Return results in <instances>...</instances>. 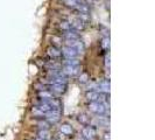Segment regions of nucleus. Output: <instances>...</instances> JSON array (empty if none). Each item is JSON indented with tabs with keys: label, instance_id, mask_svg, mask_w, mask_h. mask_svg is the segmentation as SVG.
<instances>
[{
	"label": "nucleus",
	"instance_id": "1",
	"mask_svg": "<svg viewBox=\"0 0 155 140\" xmlns=\"http://www.w3.org/2000/svg\"><path fill=\"white\" fill-rule=\"evenodd\" d=\"M87 109L90 112H92L97 116H104L106 113V106L104 104H101L99 102H90V104L87 105Z\"/></svg>",
	"mask_w": 155,
	"mask_h": 140
},
{
	"label": "nucleus",
	"instance_id": "2",
	"mask_svg": "<svg viewBox=\"0 0 155 140\" xmlns=\"http://www.w3.org/2000/svg\"><path fill=\"white\" fill-rule=\"evenodd\" d=\"M61 116H62L61 111H57V110H51V111H49L48 113H46L45 119H46L49 124H56V123H58V122H60Z\"/></svg>",
	"mask_w": 155,
	"mask_h": 140
},
{
	"label": "nucleus",
	"instance_id": "3",
	"mask_svg": "<svg viewBox=\"0 0 155 140\" xmlns=\"http://www.w3.org/2000/svg\"><path fill=\"white\" fill-rule=\"evenodd\" d=\"M68 22H69L70 27H71V29L72 31H82V29H84V27H85V23L83 20H81L79 18H70L69 20H68Z\"/></svg>",
	"mask_w": 155,
	"mask_h": 140
},
{
	"label": "nucleus",
	"instance_id": "4",
	"mask_svg": "<svg viewBox=\"0 0 155 140\" xmlns=\"http://www.w3.org/2000/svg\"><path fill=\"white\" fill-rule=\"evenodd\" d=\"M82 137L86 138L87 140H92L97 137V130L94 126H84L83 130H82Z\"/></svg>",
	"mask_w": 155,
	"mask_h": 140
},
{
	"label": "nucleus",
	"instance_id": "5",
	"mask_svg": "<svg viewBox=\"0 0 155 140\" xmlns=\"http://www.w3.org/2000/svg\"><path fill=\"white\" fill-rule=\"evenodd\" d=\"M61 55L65 57V60H70V58H76L78 56V52L76 49L71 48V47L64 46L61 49Z\"/></svg>",
	"mask_w": 155,
	"mask_h": 140
},
{
	"label": "nucleus",
	"instance_id": "6",
	"mask_svg": "<svg viewBox=\"0 0 155 140\" xmlns=\"http://www.w3.org/2000/svg\"><path fill=\"white\" fill-rule=\"evenodd\" d=\"M48 90L53 95H63L67 92V84H50Z\"/></svg>",
	"mask_w": 155,
	"mask_h": 140
},
{
	"label": "nucleus",
	"instance_id": "7",
	"mask_svg": "<svg viewBox=\"0 0 155 140\" xmlns=\"http://www.w3.org/2000/svg\"><path fill=\"white\" fill-rule=\"evenodd\" d=\"M60 132L62 133L63 135H65V137H74V134H75V130H74V127L71 126L70 124L68 123H64L60 126Z\"/></svg>",
	"mask_w": 155,
	"mask_h": 140
},
{
	"label": "nucleus",
	"instance_id": "8",
	"mask_svg": "<svg viewBox=\"0 0 155 140\" xmlns=\"http://www.w3.org/2000/svg\"><path fill=\"white\" fill-rule=\"evenodd\" d=\"M97 91L101 93H110V81L109 79H104L97 83Z\"/></svg>",
	"mask_w": 155,
	"mask_h": 140
},
{
	"label": "nucleus",
	"instance_id": "9",
	"mask_svg": "<svg viewBox=\"0 0 155 140\" xmlns=\"http://www.w3.org/2000/svg\"><path fill=\"white\" fill-rule=\"evenodd\" d=\"M62 72L68 77V76H76L79 74V65L78 67H71V65H64Z\"/></svg>",
	"mask_w": 155,
	"mask_h": 140
},
{
	"label": "nucleus",
	"instance_id": "10",
	"mask_svg": "<svg viewBox=\"0 0 155 140\" xmlns=\"http://www.w3.org/2000/svg\"><path fill=\"white\" fill-rule=\"evenodd\" d=\"M63 38L65 39V41H71V40H81L79 38V34H78L76 31H67L63 33Z\"/></svg>",
	"mask_w": 155,
	"mask_h": 140
},
{
	"label": "nucleus",
	"instance_id": "11",
	"mask_svg": "<svg viewBox=\"0 0 155 140\" xmlns=\"http://www.w3.org/2000/svg\"><path fill=\"white\" fill-rule=\"evenodd\" d=\"M38 96H39V98L41 99V102H46V101H49V99H51V98H54L55 96L53 93L50 92L48 89H45V90H41L38 92Z\"/></svg>",
	"mask_w": 155,
	"mask_h": 140
},
{
	"label": "nucleus",
	"instance_id": "12",
	"mask_svg": "<svg viewBox=\"0 0 155 140\" xmlns=\"http://www.w3.org/2000/svg\"><path fill=\"white\" fill-rule=\"evenodd\" d=\"M48 55L51 57V58H56V57H60L61 56V50L57 48V47H49L48 50H47Z\"/></svg>",
	"mask_w": 155,
	"mask_h": 140
},
{
	"label": "nucleus",
	"instance_id": "13",
	"mask_svg": "<svg viewBox=\"0 0 155 140\" xmlns=\"http://www.w3.org/2000/svg\"><path fill=\"white\" fill-rule=\"evenodd\" d=\"M99 98V92L98 91H94V90H89L86 92V99L90 102H98Z\"/></svg>",
	"mask_w": 155,
	"mask_h": 140
},
{
	"label": "nucleus",
	"instance_id": "14",
	"mask_svg": "<svg viewBox=\"0 0 155 140\" xmlns=\"http://www.w3.org/2000/svg\"><path fill=\"white\" fill-rule=\"evenodd\" d=\"M38 138L41 140H51V133L48 130H40L38 132Z\"/></svg>",
	"mask_w": 155,
	"mask_h": 140
},
{
	"label": "nucleus",
	"instance_id": "15",
	"mask_svg": "<svg viewBox=\"0 0 155 140\" xmlns=\"http://www.w3.org/2000/svg\"><path fill=\"white\" fill-rule=\"evenodd\" d=\"M78 122L82 125H84V126H89L90 123H91V118L87 116V115H85V113H81L78 116Z\"/></svg>",
	"mask_w": 155,
	"mask_h": 140
},
{
	"label": "nucleus",
	"instance_id": "16",
	"mask_svg": "<svg viewBox=\"0 0 155 140\" xmlns=\"http://www.w3.org/2000/svg\"><path fill=\"white\" fill-rule=\"evenodd\" d=\"M64 65L78 67V65H79V61H78L77 58H70V60H65V61H64Z\"/></svg>",
	"mask_w": 155,
	"mask_h": 140
},
{
	"label": "nucleus",
	"instance_id": "17",
	"mask_svg": "<svg viewBox=\"0 0 155 140\" xmlns=\"http://www.w3.org/2000/svg\"><path fill=\"white\" fill-rule=\"evenodd\" d=\"M31 113H33V116L36 117V118H45V116H46V115H45L43 112H41V111H40L36 106H34V108H33V110H31Z\"/></svg>",
	"mask_w": 155,
	"mask_h": 140
},
{
	"label": "nucleus",
	"instance_id": "18",
	"mask_svg": "<svg viewBox=\"0 0 155 140\" xmlns=\"http://www.w3.org/2000/svg\"><path fill=\"white\" fill-rule=\"evenodd\" d=\"M78 81H79V83H87L89 81H90V77H89V75L86 74V72H82L81 75H79V77H78Z\"/></svg>",
	"mask_w": 155,
	"mask_h": 140
},
{
	"label": "nucleus",
	"instance_id": "19",
	"mask_svg": "<svg viewBox=\"0 0 155 140\" xmlns=\"http://www.w3.org/2000/svg\"><path fill=\"white\" fill-rule=\"evenodd\" d=\"M101 48L103 49H109L110 48V38L109 36H105L104 39L101 40Z\"/></svg>",
	"mask_w": 155,
	"mask_h": 140
},
{
	"label": "nucleus",
	"instance_id": "20",
	"mask_svg": "<svg viewBox=\"0 0 155 140\" xmlns=\"http://www.w3.org/2000/svg\"><path fill=\"white\" fill-rule=\"evenodd\" d=\"M60 28H61L63 32H67L71 29V27H70V25L68 21H62V22L60 23Z\"/></svg>",
	"mask_w": 155,
	"mask_h": 140
},
{
	"label": "nucleus",
	"instance_id": "21",
	"mask_svg": "<svg viewBox=\"0 0 155 140\" xmlns=\"http://www.w3.org/2000/svg\"><path fill=\"white\" fill-rule=\"evenodd\" d=\"M101 139L103 140H111V133L110 131H105L101 135Z\"/></svg>",
	"mask_w": 155,
	"mask_h": 140
},
{
	"label": "nucleus",
	"instance_id": "22",
	"mask_svg": "<svg viewBox=\"0 0 155 140\" xmlns=\"http://www.w3.org/2000/svg\"><path fill=\"white\" fill-rule=\"evenodd\" d=\"M51 41L54 42L56 46H58V45L61 43V39H60V38H57V36H53V38H51ZM56 46H55V47H56Z\"/></svg>",
	"mask_w": 155,
	"mask_h": 140
},
{
	"label": "nucleus",
	"instance_id": "23",
	"mask_svg": "<svg viewBox=\"0 0 155 140\" xmlns=\"http://www.w3.org/2000/svg\"><path fill=\"white\" fill-rule=\"evenodd\" d=\"M105 65H106V67H109V68H110V55H109V56H106V57H105Z\"/></svg>",
	"mask_w": 155,
	"mask_h": 140
},
{
	"label": "nucleus",
	"instance_id": "24",
	"mask_svg": "<svg viewBox=\"0 0 155 140\" xmlns=\"http://www.w3.org/2000/svg\"><path fill=\"white\" fill-rule=\"evenodd\" d=\"M76 140H87V139L84 138V137H82V135H79V137H77V139Z\"/></svg>",
	"mask_w": 155,
	"mask_h": 140
},
{
	"label": "nucleus",
	"instance_id": "25",
	"mask_svg": "<svg viewBox=\"0 0 155 140\" xmlns=\"http://www.w3.org/2000/svg\"><path fill=\"white\" fill-rule=\"evenodd\" d=\"M55 140H63L62 138H57V139H55Z\"/></svg>",
	"mask_w": 155,
	"mask_h": 140
},
{
	"label": "nucleus",
	"instance_id": "26",
	"mask_svg": "<svg viewBox=\"0 0 155 140\" xmlns=\"http://www.w3.org/2000/svg\"><path fill=\"white\" fill-rule=\"evenodd\" d=\"M35 140H41V139H39V138H36V139H35Z\"/></svg>",
	"mask_w": 155,
	"mask_h": 140
},
{
	"label": "nucleus",
	"instance_id": "27",
	"mask_svg": "<svg viewBox=\"0 0 155 140\" xmlns=\"http://www.w3.org/2000/svg\"><path fill=\"white\" fill-rule=\"evenodd\" d=\"M28 140H35V139H28Z\"/></svg>",
	"mask_w": 155,
	"mask_h": 140
}]
</instances>
